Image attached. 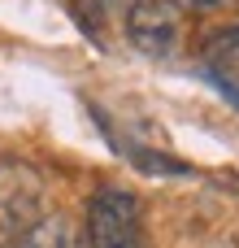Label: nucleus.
<instances>
[{
  "label": "nucleus",
  "mask_w": 239,
  "mask_h": 248,
  "mask_svg": "<svg viewBox=\"0 0 239 248\" xmlns=\"http://www.w3.org/2000/svg\"><path fill=\"white\" fill-rule=\"evenodd\" d=\"M87 248H148L144 209L126 187H100L87 201Z\"/></svg>",
  "instance_id": "nucleus-1"
},
{
  "label": "nucleus",
  "mask_w": 239,
  "mask_h": 248,
  "mask_svg": "<svg viewBox=\"0 0 239 248\" xmlns=\"http://www.w3.org/2000/svg\"><path fill=\"white\" fill-rule=\"evenodd\" d=\"M44 179L26 166L4 157L0 161V240H17L26 235L35 222H44Z\"/></svg>",
  "instance_id": "nucleus-2"
},
{
  "label": "nucleus",
  "mask_w": 239,
  "mask_h": 248,
  "mask_svg": "<svg viewBox=\"0 0 239 248\" xmlns=\"http://www.w3.org/2000/svg\"><path fill=\"white\" fill-rule=\"evenodd\" d=\"M126 39L152 61H165L183 44V9L174 0H131L126 9Z\"/></svg>",
  "instance_id": "nucleus-3"
},
{
  "label": "nucleus",
  "mask_w": 239,
  "mask_h": 248,
  "mask_svg": "<svg viewBox=\"0 0 239 248\" xmlns=\"http://www.w3.org/2000/svg\"><path fill=\"white\" fill-rule=\"evenodd\" d=\"M0 248H78V235L70 231V222H65L61 214H48V218L35 222L26 235L0 240Z\"/></svg>",
  "instance_id": "nucleus-4"
},
{
  "label": "nucleus",
  "mask_w": 239,
  "mask_h": 248,
  "mask_svg": "<svg viewBox=\"0 0 239 248\" xmlns=\"http://www.w3.org/2000/svg\"><path fill=\"white\" fill-rule=\"evenodd\" d=\"M205 57H209V70L222 74V78H239V26H226L218 31L209 44H205Z\"/></svg>",
  "instance_id": "nucleus-5"
},
{
  "label": "nucleus",
  "mask_w": 239,
  "mask_h": 248,
  "mask_svg": "<svg viewBox=\"0 0 239 248\" xmlns=\"http://www.w3.org/2000/svg\"><path fill=\"white\" fill-rule=\"evenodd\" d=\"M139 170H148V174H187V166L183 161H174V157H165V153H152V148H131V144H118Z\"/></svg>",
  "instance_id": "nucleus-6"
},
{
  "label": "nucleus",
  "mask_w": 239,
  "mask_h": 248,
  "mask_svg": "<svg viewBox=\"0 0 239 248\" xmlns=\"http://www.w3.org/2000/svg\"><path fill=\"white\" fill-rule=\"evenodd\" d=\"M179 9H192V13H209V9H218V4H226V0H174Z\"/></svg>",
  "instance_id": "nucleus-7"
}]
</instances>
